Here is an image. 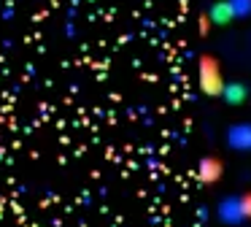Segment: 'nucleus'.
<instances>
[{
    "instance_id": "obj_1",
    "label": "nucleus",
    "mask_w": 251,
    "mask_h": 227,
    "mask_svg": "<svg viewBox=\"0 0 251 227\" xmlns=\"http://www.w3.org/2000/svg\"><path fill=\"white\" fill-rule=\"evenodd\" d=\"M197 79H200V89L208 97H222L224 89V76H222V65L213 54H202L200 65H197Z\"/></svg>"
},
{
    "instance_id": "obj_2",
    "label": "nucleus",
    "mask_w": 251,
    "mask_h": 227,
    "mask_svg": "<svg viewBox=\"0 0 251 227\" xmlns=\"http://www.w3.org/2000/svg\"><path fill=\"white\" fill-rule=\"evenodd\" d=\"M216 219L222 222V225H227V227H240V225L249 222L240 195H224V198L219 200L216 203Z\"/></svg>"
},
{
    "instance_id": "obj_3",
    "label": "nucleus",
    "mask_w": 251,
    "mask_h": 227,
    "mask_svg": "<svg viewBox=\"0 0 251 227\" xmlns=\"http://www.w3.org/2000/svg\"><path fill=\"white\" fill-rule=\"evenodd\" d=\"M224 141L232 151H251V122H235L227 127Z\"/></svg>"
},
{
    "instance_id": "obj_4",
    "label": "nucleus",
    "mask_w": 251,
    "mask_h": 227,
    "mask_svg": "<svg viewBox=\"0 0 251 227\" xmlns=\"http://www.w3.org/2000/svg\"><path fill=\"white\" fill-rule=\"evenodd\" d=\"M222 176H224L222 157L208 154V157H202V160L197 162V178H200L202 184H216V181H222Z\"/></svg>"
},
{
    "instance_id": "obj_5",
    "label": "nucleus",
    "mask_w": 251,
    "mask_h": 227,
    "mask_svg": "<svg viewBox=\"0 0 251 227\" xmlns=\"http://www.w3.org/2000/svg\"><path fill=\"white\" fill-rule=\"evenodd\" d=\"M222 100L227 106H243L249 100V86H246V81H224Z\"/></svg>"
},
{
    "instance_id": "obj_6",
    "label": "nucleus",
    "mask_w": 251,
    "mask_h": 227,
    "mask_svg": "<svg viewBox=\"0 0 251 227\" xmlns=\"http://www.w3.org/2000/svg\"><path fill=\"white\" fill-rule=\"evenodd\" d=\"M205 14H208V19H211V25H216V27H224V25H229V22L235 19L227 0H213L211 8H208Z\"/></svg>"
},
{
    "instance_id": "obj_7",
    "label": "nucleus",
    "mask_w": 251,
    "mask_h": 227,
    "mask_svg": "<svg viewBox=\"0 0 251 227\" xmlns=\"http://www.w3.org/2000/svg\"><path fill=\"white\" fill-rule=\"evenodd\" d=\"M235 19H249L251 16V0H227Z\"/></svg>"
},
{
    "instance_id": "obj_8",
    "label": "nucleus",
    "mask_w": 251,
    "mask_h": 227,
    "mask_svg": "<svg viewBox=\"0 0 251 227\" xmlns=\"http://www.w3.org/2000/svg\"><path fill=\"white\" fill-rule=\"evenodd\" d=\"M240 200H243L246 216H249V219H251V189H246V192H240Z\"/></svg>"
},
{
    "instance_id": "obj_9",
    "label": "nucleus",
    "mask_w": 251,
    "mask_h": 227,
    "mask_svg": "<svg viewBox=\"0 0 251 227\" xmlns=\"http://www.w3.org/2000/svg\"><path fill=\"white\" fill-rule=\"evenodd\" d=\"M208 27H211V19H208V14H202L200 16V32H205Z\"/></svg>"
}]
</instances>
